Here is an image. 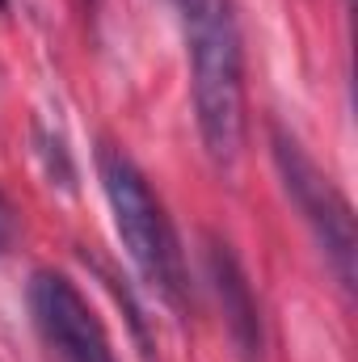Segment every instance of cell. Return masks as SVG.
Wrapping results in <instances>:
<instances>
[{"label": "cell", "mask_w": 358, "mask_h": 362, "mask_svg": "<svg viewBox=\"0 0 358 362\" xmlns=\"http://www.w3.org/2000/svg\"><path fill=\"white\" fill-rule=\"evenodd\" d=\"M270 144H274V165L287 198L295 202V211L304 215V223L312 228L321 253L329 257V266L337 274V282L346 291H354V215L350 202L337 194V185L316 169V160L299 148V139L287 127H270Z\"/></svg>", "instance_id": "3957f363"}, {"label": "cell", "mask_w": 358, "mask_h": 362, "mask_svg": "<svg viewBox=\"0 0 358 362\" xmlns=\"http://www.w3.org/2000/svg\"><path fill=\"white\" fill-rule=\"evenodd\" d=\"M97 177H101L110 215H114V228H118V240H122L131 266L139 270V278L169 308L181 312L185 308V262H181L178 232H173L161 198L152 194L148 177L114 144L97 148Z\"/></svg>", "instance_id": "7a4b0ae2"}, {"label": "cell", "mask_w": 358, "mask_h": 362, "mask_svg": "<svg viewBox=\"0 0 358 362\" xmlns=\"http://www.w3.org/2000/svg\"><path fill=\"white\" fill-rule=\"evenodd\" d=\"M4 4H8V0H0V8H4Z\"/></svg>", "instance_id": "ba28073f"}, {"label": "cell", "mask_w": 358, "mask_h": 362, "mask_svg": "<svg viewBox=\"0 0 358 362\" xmlns=\"http://www.w3.org/2000/svg\"><path fill=\"white\" fill-rule=\"evenodd\" d=\"M190 55V93L202 148L232 165L245 144V47L232 0H173Z\"/></svg>", "instance_id": "6da1fadb"}, {"label": "cell", "mask_w": 358, "mask_h": 362, "mask_svg": "<svg viewBox=\"0 0 358 362\" xmlns=\"http://www.w3.org/2000/svg\"><path fill=\"white\" fill-rule=\"evenodd\" d=\"M30 316L59 362H114L110 337L68 274L38 270L30 278Z\"/></svg>", "instance_id": "277c9868"}, {"label": "cell", "mask_w": 358, "mask_h": 362, "mask_svg": "<svg viewBox=\"0 0 358 362\" xmlns=\"http://www.w3.org/2000/svg\"><path fill=\"white\" fill-rule=\"evenodd\" d=\"M8 240H13V206H8V198L0 194V253L8 249Z\"/></svg>", "instance_id": "52a82bcc"}, {"label": "cell", "mask_w": 358, "mask_h": 362, "mask_svg": "<svg viewBox=\"0 0 358 362\" xmlns=\"http://www.w3.org/2000/svg\"><path fill=\"white\" fill-rule=\"evenodd\" d=\"M34 144H38V156H42V165H47V177L59 181L64 189H72L76 169H72V156H68V144H64V135H51V131L34 127Z\"/></svg>", "instance_id": "8992f818"}, {"label": "cell", "mask_w": 358, "mask_h": 362, "mask_svg": "<svg viewBox=\"0 0 358 362\" xmlns=\"http://www.w3.org/2000/svg\"><path fill=\"white\" fill-rule=\"evenodd\" d=\"M207 278H211V291L219 299V312H224V325L241 350L245 362L262 358V316H258V299H253V286L241 270L236 253L224 245V240H207Z\"/></svg>", "instance_id": "5b68a950"}]
</instances>
